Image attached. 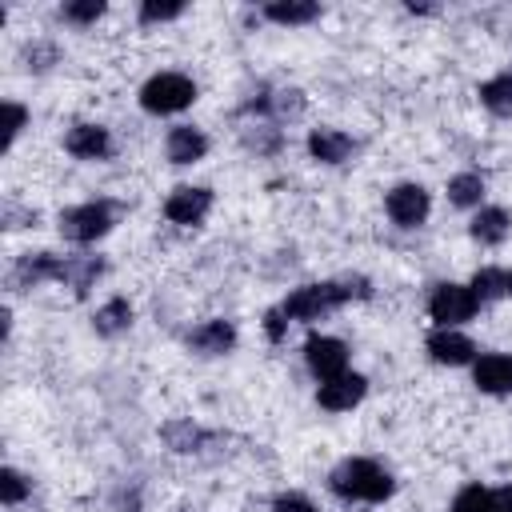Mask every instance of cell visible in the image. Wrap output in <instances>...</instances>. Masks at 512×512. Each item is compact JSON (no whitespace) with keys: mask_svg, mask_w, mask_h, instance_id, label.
<instances>
[{"mask_svg":"<svg viewBox=\"0 0 512 512\" xmlns=\"http://www.w3.org/2000/svg\"><path fill=\"white\" fill-rule=\"evenodd\" d=\"M332 492L352 500H384L392 496V476L372 460H344L332 472Z\"/></svg>","mask_w":512,"mask_h":512,"instance_id":"6da1fadb","label":"cell"},{"mask_svg":"<svg viewBox=\"0 0 512 512\" xmlns=\"http://www.w3.org/2000/svg\"><path fill=\"white\" fill-rule=\"evenodd\" d=\"M364 280L352 288V284H304L296 288L288 300H284V316H296V320H316L324 312H332L336 304L352 300V296H364Z\"/></svg>","mask_w":512,"mask_h":512,"instance_id":"7a4b0ae2","label":"cell"},{"mask_svg":"<svg viewBox=\"0 0 512 512\" xmlns=\"http://www.w3.org/2000/svg\"><path fill=\"white\" fill-rule=\"evenodd\" d=\"M196 100V84L188 80V76H180V72H160V76H152L144 88H140V104L148 108V112H180V108H188Z\"/></svg>","mask_w":512,"mask_h":512,"instance_id":"3957f363","label":"cell"},{"mask_svg":"<svg viewBox=\"0 0 512 512\" xmlns=\"http://www.w3.org/2000/svg\"><path fill=\"white\" fill-rule=\"evenodd\" d=\"M476 308H480V300H476V292L464 288V284H440V288L432 292V300H428V312H432V320H436L440 328H452V324L468 320Z\"/></svg>","mask_w":512,"mask_h":512,"instance_id":"277c9868","label":"cell"},{"mask_svg":"<svg viewBox=\"0 0 512 512\" xmlns=\"http://www.w3.org/2000/svg\"><path fill=\"white\" fill-rule=\"evenodd\" d=\"M112 228V208L108 204H80V208H68L60 216V232L76 244H88L96 236H104Z\"/></svg>","mask_w":512,"mask_h":512,"instance_id":"5b68a950","label":"cell"},{"mask_svg":"<svg viewBox=\"0 0 512 512\" xmlns=\"http://www.w3.org/2000/svg\"><path fill=\"white\" fill-rule=\"evenodd\" d=\"M304 360L320 380H332L340 372H348V348L336 336H308L304 344Z\"/></svg>","mask_w":512,"mask_h":512,"instance_id":"8992f818","label":"cell"},{"mask_svg":"<svg viewBox=\"0 0 512 512\" xmlns=\"http://www.w3.org/2000/svg\"><path fill=\"white\" fill-rule=\"evenodd\" d=\"M388 216L404 228H416L428 216V192L420 184H396L388 192Z\"/></svg>","mask_w":512,"mask_h":512,"instance_id":"52a82bcc","label":"cell"},{"mask_svg":"<svg viewBox=\"0 0 512 512\" xmlns=\"http://www.w3.org/2000/svg\"><path fill=\"white\" fill-rule=\"evenodd\" d=\"M364 388H368L364 376H356V372H340V376H332V380H320L316 400H320L324 408H332V412H344V408L360 404Z\"/></svg>","mask_w":512,"mask_h":512,"instance_id":"ba28073f","label":"cell"},{"mask_svg":"<svg viewBox=\"0 0 512 512\" xmlns=\"http://www.w3.org/2000/svg\"><path fill=\"white\" fill-rule=\"evenodd\" d=\"M208 204H212V192L208 188H176L168 196V204H164V216L172 224H200L204 212H208Z\"/></svg>","mask_w":512,"mask_h":512,"instance_id":"9c48e42d","label":"cell"},{"mask_svg":"<svg viewBox=\"0 0 512 512\" xmlns=\"http://www.w3.org/2000/svg\"><path fill=\"white\" fill-rule=\"evenodd\" d=\"M472 376H476L480 392H492V396L512 392V356H504V352L480 356V360H476V368H472Z\"/></svg>","mask_w":512,"mask_h":512,"instance_id":"30bf717a","label":"cell"},{"mask_svg":"<svg viewBox=\"0 0 512 512\" xmlns=\"http://www.w3.org/2000/svg\"><path fill=\"white\" fill-rule=\"evenodd\" d=\"M428 352H432L436 364H468L476 348H472L468 336H460V332H452V328H436V332L428 336Z\"/></svg>","mask_w":512,"mask_h":512,"instance_id":"8fae6325","label":"cell"},{"mask_svg":"<svg viewBox=\"0 0 512 512\" xmlns=\"http://www.w3.org/2000/svg\"><path fill=\"white\" fill-rule=\"evenodd\" d=\"M64 148H68L72 156H80V160H100V156L108 152V132H104L100 124H76V128L68 132Z\"/></svg>","mask_w":512,"mask_h":512,"instance_id":"7c38bea8","label":"cell"},{"mask_svg":"<svg viewBox=\"0 0 512 512\" xmlns=\"http://www.w3.org/2000/svg\"><path fill=\"white\" fill-rule=\"evenodd\" d=\"M204 152H208V140H204L196 128L180 124V128L168 132V160H172V164H192V160H200Z\"/></svg>","mask_w":512,"mask_h":512,"instance_id":"4fadbf2b","label":"cell"},{"mask_svg":"<svg viewBox=\"0 0 512 512\" xmlns=\"http://www.w3.org/2000/svg\"><path fill=\"white\" fill-rule=\"evenodd\" d=\"M188 344L200 348V352H208V356H216V352H228V348L236 344V328H232L228 320H208L204 328H196V332L188 336Z\"/></svg>","mask_w":512,"mask_h":512,"instance_id":"5bb4252c","label":"cell"},{"mask_svg":"<svg viewBox=\"0 0 512 512\" xmlns=\"http://www.w3.org/2000/svg\"><path fill=\"white\" fill-rule=\"evenodd\" d=\"M308 152H312L316 160H324V164H340V160L352 152V140H348L344 132L320 128V132H312V136H308Z\"/></svg>","mask_w":512,"mask_h":512,"instance_id":"9a60e30c","label":"cell"},{"mask_svg":"<svg viewBox=\"0 0 512 512\" xmlns=\"http://www.w3.org/2000/svg\"><path fill=\"white\" fill-rule=\"evenodd\" d=\"M472 236L480 244H500L508 236V212L504 208H480L472 220Z\"/></svg>","mask_w":512,"mask_h":512,"instance_id":"2e32d148","label":"cell"},{"mask_svg":"<svg viewBox=\"0 0 512 512\" xmlns=\"http://www.w3.org/2000/svg\"><path fill=\"white\" fill-rule=\"evenodd\" d=\"M480 100H484L488 112H496V116H512V72L492 76V80L480 88Z\"/></svg>","mask_w":512,"mask_h":512,"instance_id":"e0dca14e","label":"cell"},{"mask_svg":"<svg viewBox=\"0 0 512 512\" xmlns=\"http://www.w3.org/2000/svg\"><path fill=\"white\" fill-rule=\"evenodd\" d=\"M48 276H68V268L56 260V256H48V252H36V256H24L20 260V268H16V280H48Z\"/></svg>","mask_w":512,"mask_h":512,"instance_id":"ac0fdd59","label":"cell"},{"mask_svg":"<svg viewBox=\"0 0 512 512\" xmlns=\"http://www.w3.org/2000/svg\"><path fill=\"white\" fill-rule=\"evenodd\" d=\"M268 12V20H276V24H308V20H316V4H304V0H288V4H268L264 8Z\"/></svg>","mask_w":512,"mask_h":512,"instance_id":"d6986e66","label":"cell"},{"mask_svg":"<svg viewBox=\"0 0 512 512\" xmlns=\"http://www.w3.org/2000/svg\"><path fill=\"white\" fill-rule=\"evenodd\" d=\"M448 196H452V204H460V208L480 204V196H484V180H480L476 172H460V176H452Z\"/></svg>","mask_w":512,"mask_h":512,"instance_id":"ffe728a7","label":"cell"},{"mask_svg":"<svg viewBox=\"0 0 512 512\" xmlns=\"http://www.w3.org/2000/svg\"><path fill=\"white\" fill-rule=\"evenodd\" d=\"M128 320H132L128 300H108V304L96 312V328H100V332H120Z\"/></svg>","mask_w":512,"mask_h":512,"instance_id":"44dd1931","label":"cell"},{"mask_svg":"<svg viewBox=\"0 0 512 512\" xmlns=\"http://www.w3.org/2000/svg\"><path fill=\"white\" fill-rule=\"evenodd\" d=\"M452 512H492V492L480 488V484H472V488H464L452 500Z\"/></svg>","mask_w":512,"mask_h":512,"instance_id":"7402d4cb","label":"cell"},{"mask_svg":"<svg viewBox=\"0 0 512 512\" xmlns=\"http://www.w3.org/2000/svg\"><path fill=\"white\" fill-rule=\"evenodd\" d=\"M472 292H476V300L484 304V300H496V296H504V272H496V268H484V272H476V280H472Z\"/></svg>","mask_w":512,"mask_h":512,"instance_id":"603a6c76","label":"cell"},{"mask_svg":"<svg viewBox=\"0 0 512 512\" xmlns=\"http://www.w3.org/2000/svg\"><path fill=\"white\" fill-rule=\"evenodd\" d=\"M24 492H28L24 476L12 472V468H4V472H0V500H4V504H16V500H24Z\"/></svg>","mask_w":512,"mask_h":512,"instance_id":"cb8c5ba5","label":"cell"},{"mask_svg":"<svg viewBox=\"0 0 512 512\" xmlns=\"http://www.w3.org/2000/svg\"><path fill=\"white\" fill-rule=\"evenodd\" d=\"M104 12V4L100 0H80V4H64V20H76V24H88V20H96Z\"/></svg>","mask_w":512,"mask_h":512,"instance_id":"d4e9b609","label":"cell"},{"mask_svg":"<svg viewBox=\"0 0 512 512\" xmlns=\"http://www.w3.org/2000/svg\"><path fill=\"white\" fill-rule=\"evenodd\" d=\"M184 12V4H144L140 8V20H172V16H180Z\"/></svg>","mask_w":512,"mask_h":512,"instance_id":"484cf974","label":"cell"},{"mask_svg":"<svg viewBox=\"0 0 512 512\" xmlns=\"http://www.w3.org/2000/svg\"><path fill=\"white\" fill-rule=\"evenodd\" d=\"M4 112H8V124H4V144H12V140H16V132L24 128V108H16V104H8Z\"/></svg>","mask_w":512,"mask_h":512,"instance_id":"4316f807","label":"cell"},{"mask_svg":"<svg viewBox=\"0 0 512 512\" xmlns=\"http://www.w3.org/2000/svg\"><path fill=\"white\" fill-rule=\"evenodd\" d=\"M264 332H268V340H280L284 336V308H272L264 316Z\"/></svg>","mask_w":512,"mask_h":512,"instance_id":"83f0119b","label":"cell"},{"mask_svg":"<svg viewBox=\"0 0 512 512\" xmlns=\"http://www.w3.org/2000/svg\"><path fill=\"white\" fill-rule=\"evenodd\" d=\"M276 512H316V508H312L304 496H280V500H276Z\"/></svg>","mask_w":512,"mask_h":512,"instance_id":"f1b7e54d","label":"cell"},{"mask_svg":"<svg viewBox=\"0 0 512 512\" xmlns=\"http://www.w3.org/2000/svg\"><path fill=\"white\" fill-rule=\"evenodd\" d=\"M492 512H512V488H496L492 492Z\"/></svg>","mask_w":512,"mask_h":512,"instance_id":"f546056e","label":"cell"},{"mask_svg":"<svg viewBox=\"0 0 512 512\" xmlns=\"http://www.w3.org/2000/svg\"><path fill=\"white\" fill-rule=\"evenodd\" d=\"M504 296H512V272H504Z\"/></svg>","mask_w":512,"mask_h":512,"instance_id":"4dcf8cb0","label":"cell"}]
</instances>
